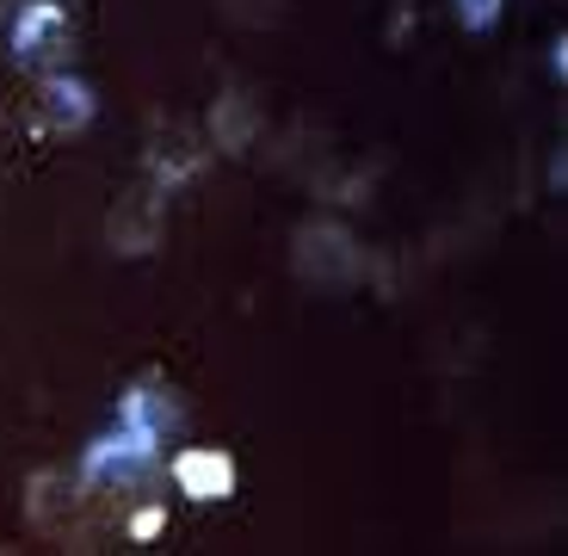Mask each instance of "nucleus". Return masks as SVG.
<instances>
[{
    "label": "nucleus",
    "instance_id": "nucleus-12",
    "mask_svg": "<svg viewBox=\"0 0 568 556\" xmlns=\"http://www.w3.org/2000/svg\"><path fill=\"white\" fill-rule=\"evenodd\" d=\"M161 526H168V507H161V501H149V507H136V514H130V526H124V532H130L136 544H149Z\"/></svg>",
    "mask_w": 568,
    "mask_h": 556
},
{
    "label": "nucleus",
    "instance_id": "nucleus-3",
    "mask_svg": "<svg viewBox=\"0 0 568 556\" xmlns=\"http://www.w3.org/2000/svg\"><path fill=\"white\" fill-rule=\"evenodd\" d=\"M161 229H168V185H155L142 173L136 185L118 192L112 211H105V247L124 260H142L161 247Z\"/></svg>",
    "mask_w": 568,
    "mask_h": 556
},
{
    "label": "nucleus",
    "instance_id": "nucleus-1",
    "mask_svg": "<svg viewBox=\"0 0 568 556\" xmlns=\"http://www.w3.org/2000/svg\"><path fill=\"white\" fill-rule=\"evenodd\" d=\"M291 266H297L303 285L315 291H353L358 279H365V247H358L353 229L341 223H297V235H291Z\"/></svg>",
    "mask_w": 568,
    "mask_h": 556
},
{
    "label": "nucleus",
    "instance_id": "nucleus-6",
    "mask_svg": "<svg viewBox=\"0 0 568 556\" xmlns=\"http://www.w3.org/2000/svg\"><path fill=\"white\" fill-rule=\"evenodd\" d=\"M168 476L185 501H229L235 495V457L223 445H180Z\"/></svg>",
    "mask_w": 568,
    "mask_h": 556
},
{
    "label": "nucleus",
    "instance_id": "nucleus-9",
    "mask_svg": "<svg viewBox=\"0 0 568 556\" xmlns=\"http://www.w3.org/2000/svg\"><path fill=\"white\" fill-rule=\"evenodd\" d=\"M260 130H266V118H260L254 93L223 87V100L211 105V143L223 149V155H247V149L260 143Z\"/></svg>",
    "mask_w": 568,
    "mask_h": 556
},
{
    "label": "nucleus",
    "instance_id": "nucleus-10",
    "mask_svg": "<svg viewBox=\"0 0 568 556\" xmlns=\"http://www.w3.org/2000/svg\"><path fill=\"white\" fill-rule=\"evenodd\" d=\"M38 112H43V124H50V130H87V124H93V87L74 81L69 69L43 74V81H38Z\"/></svg>",
    "mask_w": 568,
    "mask_h": 556
},
{
    "label": "nucleus",
    "instance_id": "nucleus-8",
    "mask_svg": "<svg viewBox=\"0 0 568 556\" xmlns=\"http://www.w3.org/2000/svg\"><path fill=\"white\" fill-rule=\"evenodd\" d=\"M118 427L136 433L142 445H168V433L180 427V402H173V390H161L155 377H142V384L118 402Z\"/></svg>",
    "mask_w": 568,
    "mask_h": 556
},
{
    "label": "nucleus",
    "instance_id": "nucleus-5",
    "mask_svg": "<svg viewBox=\"0 0 568 556\" xmlns=\"http://www.w3.org/2000/svg\"><path fill=\"white\" fill-rule=\"evenodd\" d=\"M81 507H87V483L81 471H38L26 483V519L38 532H57V538H69L74 526H81Z\"/></svg>",
    "mask_w": 568,
    "mask_h": 556
},
{
    "label": "nucleus",
    "instance_id": "nucleus-13",
    "mask_svg": "<svg viewBox=\"0 0 568 556\" xmlns=\"http://www.w3.org/2000/svg\"><path fill=\"white\" fill-rule=\"evenodd\" d=\"M457 19H464V31H488L500 19V0H457Z\"/></svg>",
    "mask_w": 568,
    "mask_h": 556
},
{
    "label": "nucleus",
    "instance_id": "nucleus-7",
    "mask_svg": "<svg viewBox=\"0 0 568 556\" xmlns=\"http://www.w3.org/2000/svg\"><path fill=\"white\" fill-rule=\"evenodd\" d=\"M204 155L211 149L199 143V130L185 124V118H161L155 130H149V180L155 185H180V180H192V173L204 168Z\"/></svg>",
    "mask_w": 568,
    "mask_h": 556
},
{
    "label": "nucleus",
    "instance_id": "nucleus-2",
    "mask_svg": "<svg viewBox=\"0 0 568 556\" xmlns=\"http://www.w3.org/2000/svg\"><path fill=\"white\" fill-rule=\"evenodd\" d=\"M81 483L105 488V495H142L161 483V445H142L136 433H105L100 445H87L81 457Z\"/></svg>",
    "mask_w": 568,
    "mask_h": 556
},
{
    "label": "nucleus",
    "instance_id": "nucleus-4",
    "mask_svg": "<svg viewBox=\"0 0 568 556\" xmlns=\"http://www.w3.org/2000/svg\"><path fill=\"white\" fill-rule=\"evenodd\" d=\"M13 57L26 62V69H43V74L69 69V57H74L69 7H57V0H26L19 19H13Z\"/></svg>",
    "mask_w": 568,
    "mask_h": 556
},
{
    "label": "nucleus",
    "instance_id": "nucleus-11",
    "mask_svg": "<svg viewBox=\"0 0 568 556\" xmlns=\"http://www.w3.org/2000/svg\"><path fill=\"white\" fill-rule=\"evenodd\" d=\"M223 13L235 19V26H272V19L284 13V0H223Z\"/></svg>",
    "mask_w": 568,
    "mask_h": 556
},
{
    "label": "nucleus",
    "instance_id": "nucleus-14",
    "mask_svg": "<svg viewBox=\"0 0 568 556\" xmlns=\"http://www.w3.org/2000/svg\"><path fill=\"white\" fill-rule=\"evenodd\" d=\"M57 7H62V0H57Z\"/></svg>",
    "mask_w": 568,
    "mask_h": 556
}]
</instances>
